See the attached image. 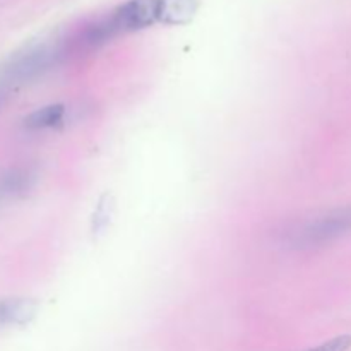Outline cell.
<instances>
[{"instance_id": "cell-7", "label": "cell", "mask_w": 351, "mask_h": 351, "mask_svg": "<svg viewBox=\"0 0 351 351\" xmlns=\"http://www.w3.org/2000/svg\"><path fill=\"white\" fill-rule=\"evenodd\" d=\"M65 119L64 105H48L36 110L24 119V127L27 130H47L60 125Z\"/></svg>"}, {"instance_id": "cell-2", "label": "cell", "mask_w": 351, "mask_h": 351, "mask_svg": "<svg viewBox=\"0 0 351 351\" xmlns=\"http://www.w3.org/2000/svg\"><path fill=\"white\" fill-rule=\"evenodd\" d=\"M60 58H64L60 45L58 47L40 45V47L27 48L21 53H16L0 67V89L5 91L12 84L36 79Z\"/></svg>"}, {"instance_id": "cell-5", "label": "cell", "mask_w": 351, "mask_h": 351, "mask_svg": "<svg viewBox=\"0 0 351 351\" xmlns=\"http://www.w3.org/2000/svg\"><path fill=\"white\" fill-rule=\"evenodd\" d=\"M38 304L31 298H7L0 300V328L2 326L27 324L36 315Z\"/></svg>"}, {"instance_id": "cell-6", "label": "cell", "mask_w": 351, "mask_h": 351, "mask_svg": "<svg viewBox=\"0 0 351 351\" xmlns=\"http://www.w3.org/2000/svg\"><path fill=\"white\" fill-rule=\"evenodd\" d=\"M34 171L29 168H12L0 177V195H21L29 191L34 184Z\"/></svg>"}, {"instance_id": "cell-1", "label": "cell", "mask_w": 351, "mask_h": 351, "mask_svg": "<svg viewBox=\"0 0 351 351\" xmlns=\"http://www.w3.org/2000/svg\"><path fill=\"white\" fill-rule=\"evenodd\" d=\"M348 233H351V206L332 209L305 221L291 233V243L297 249H312L335 242Z\"/></svg>"}, {"instance_id": "cell-8", "label": "cell", "mask_w": 351, "mask_h": 351, "mask_svg": "<svg viewBox=\"0 0 351 351\" xmlns=\"http://www.w3.org/2000/svg\"><path fill=\"white\" fill-rule=\"evenodd\" d=\"M351 348V336L343 335L338 336V338H332L329 341L322 343V345L315 346V348H311L307 351H348Z\"/></svg>"}, {"instance_id": "cell-4", "label": "cell", "mask_w": 351, "mask_h": 351, "mask_svg": "<svg viewBox=\"0 0 351 351\" xmlns=\"http://www.w3.org/2000/svg\"><path fill=\"white\" fill-rule=\"evenodd\" d=\"M199 0H156L158 23L168 26H184L195 17Z\"/></svg>"}, {"instance_id": "cell-3", "label": "cell", "mask_w": 351, "mask_h": 351, "mask_svg": "<svg viewBox=\"0 0 351 351\" xmlns=\"http://www.w3.org/2000/svg\"><path fill=\"white\" fill-rule=\"evenodd\" d=\"M117 34L146 29L158 23L156 0H129L110 14Z\"/></svg>"}]
</instances>
